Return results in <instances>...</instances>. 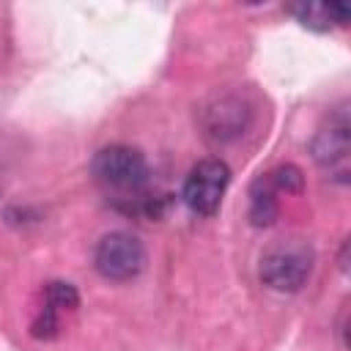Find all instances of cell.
Wrapping results in <instances>:
<instances>
[{"instance_id": "6da1fadb", "label": "cell", "mask_w": 351, "mask_h": 351, "mask_svg": "<svg viewBox=\"0 0 351 351\" xmlns=\"http://www.w3.org/2000/svg\"><path fill=\"white\" fill-rule=\"evenodd\" d=\"M90 173L107 195H115V200H126L129 208H132V203L145 200V186H148L151 170H148L143 151L123 145V143L104 145L93 154Z\"/></svg>"}, {"instance_id": "7a4b0ae2", "label": "cell", "mask_w": 351, "mask_h": 351, "mask_svg": "<svg viewBox=\"0 0 351 351\" xmlns=\"http://www.w3.org/2000/svg\"><path fill=\"white\" fill-rule=\"evenodd\" d=\"M315 252L304 239H280L271 241L261 255V282L280 293H296L304 288L313 271Z\"/></svg>"}, {"instance_id": "3957f363", "label": "cell", "mask_w": 351, "mask_h": 351, "mask_svg": "<svg viewBox=\"0 0 351 351\" xmlns=\"http://www.w3.org/2000/svg\"><path fill=\"white\" fill-rule=\"evenodd\" d=\"M93 266L104 280L126 282L145 269V247L137 236L126 230H112L99 239L93 252Z\"/></svg>"}, {"instance_id": "277c9868", "label": "cell", "mask_w": 351, "mask_h": 351, "mask_svg": "<svg viewBox=\"0 0 351 351\" xmlns=\"http://www.w3.org/2000/svg\"><path fill=\"white\" fill-rule=\"evenodd\" d=\"M228 184H230V167L222 159L208 156V159H200L197 165H192L186 181H184L181 197L195 214L211 217L219 211Z\"/></svg>"}, {"instance_id": "5b68a950", "label": "cell", "mask_w": 351, "mask_h": 351, "mask_svg": "<svg viewBox=\"0 0 351 351\" xmlns=\"http://www.w3.org/2000/svg\"><path fill=\"white\" fill-rule=\"evenodd\" d=\"M313 159L321 170L329 173V178L346 181L348 178V156H351V134H348V121L340 118L321 129L313 137Z\"/></svg>"}, {"instance_id": "8992f818", "label": "cell", "mask_w": 351, "mask_h": 351, "mask_svg": "<svg viewBox=\"0 0 351 351\" xmlns=\"http://www.w3.org/2000/svg\"><path fill=\"white\" fill-rule=\"evenodd\" d=\"M288 11L296 22L313 33H329L335 27H346L351 19V8L346 3H293Z\"/></svg>"}, {"instance_id": "52a82bcc", "label": "cell", "mask_w": 351, "mask_h": 351, "mask_svg": "<svg viewBox=\"0 0 351 351\" xmlns=\"http://www.w3.org/2000/svg\"><path fill=\"white\" fill-rule=\"evenodd\" d=\"M277 214H280L277 189L271 186L269 176H258L250 186V222L255 228H269L274 225Z\"/></svg>"}, {"instance_id": "ba28073f", "label": "cell", "mask_w": 351, "mask_h": 351, "mask_svg": "<svg viewBox=\"0 0 351 351\" xmlns=\"http://www.w3.org/2000/svg\"><path fill=\"white\" fill-rule=\"evenodd\" d=\"M230 118L241 123V118H244V107H241L239 101H230V104H228V101H219V104L211 110V123H208V129H211L217 137L239 134L241 129H239V126H233V123H230Z\"/></svg>"}, {"instance_id": "9c48e42d", "label": "cell", "mask_w": 351, "mask_h": 351, "mask_svg": "<svg viewBox=\"0 0 351 351\" xmlns=\"http://www.w3.org/2000/svg\"><path fill=\"white\" fill-rule=\"evenodd\" d=\"M44 304L58 310V313H71L80 307V293L71 282H63V280H55L44 288Z\"/></svg>"}, {"instance_id": "30bf717a", "label": "cell", "mask_w": 351, "mask_h": 351, "mask_svg": "<svg viewBox=\"0 0 351 351\" xmlns=\"http://www.w3.org/2000/svg\"><path fill=\"white\" fill-rule=\"evenodd\" d=\"M266 176H269V181H271V186L277 192H293V195H299L304 189V176H302V170L296 165H277Z\"/></svg>"}, {"instance_id": "8fae6325", "label": "cell", "mask_w": 351, "mask_h": 351, "mask_svg": "<svg viewBox=\"0 0 351 351\" xmlns=\"http://www.w3.org/2000/svg\"><path fill=\"white\" fill-rule=\"evenodd\" d=\"M58 332H60V313L44 304L41 313L36 315V321L30 324V335L36 340H52V337H58Z\"/></svg>"}]
</instances>
